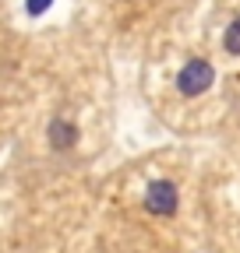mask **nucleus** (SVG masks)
Here are the masks:
<instances>
[{
    "mask_svg": "<svg viewBox=\"0 0 240 253\" xmlns=\"http://www.w3.org/2000/svg\"><path fill=\"white\" fill-rule=\"evenodd\" d=\"M212 84H216V67L208 60H187L184 67H180V74H177V91L187 95V99L208 91Z\"/></svg>",
    "mask_w": 240,
    "mask_h": 253,
    "instance_id": "nucleus-1",
    "label": "nucleus"
},
{
    "mask_svg": "<svg viewBox=\"0 0 240 253\" xmlns=\"http://www.w3.org/2000/svg\"><path fill=\"white\" fill-rule=\"evenodd\" d=\"M145 211L148 214H173L177 211V186L170 179H156V183H148L145 190Z\"/></svg>",
    "mask_w": 240,
    "mask_h": 253,
    "instance_id": "nucleus-2",
    "label": "nucleus"
},
{
    "mask_svg": "<svg viewBox=\"0 0 240 253\" xmlns=\"http://www.w3.org/2000/svg\"><path fill=\"white\" fill-rule=\"evenodd\" d=\"M46 141H50L53 151H67V148H74V141H78V126H74L71 120H64V116H53L50 126H46Z\"/></svg>",
    "mask_w": 240,
    "mask_h": 253,
    "instance_id": "nucleus-3",
    "label": "nucleus"
},
{
    "mask_svg": "<svg viewBox=\"0 0 240 253\" xmlns=\"http://www.w3.org/2000/svg\"><path fill=\"white\" fill-rule=\"evenodd\" d=\"M223 49H226L230 56H240V18H233L230 28L223 32Z\"/></svg>",
    "mask_w": 240,
    "mask_h": 253,
    "instance_id": "nucleus-4",
    "label": "nucleus"
},
{
    "mask_svg": "<svg viewBox=\"0 0 240 253\" xmlns=\"http://www.w3.org/2000/svg\"><path fill=\"white\" fill-rule=\"evenodd\" d=\"M50 4H53V0H25V11L32 14V18H39V14L50 11Z\"/></svg>",
    "mask_w": 240,
    "mask_h": 253,
    "instance_id": "nucleus-5",
    "label": "nucleus"
}]
</instances>
